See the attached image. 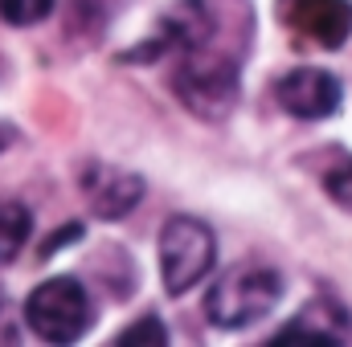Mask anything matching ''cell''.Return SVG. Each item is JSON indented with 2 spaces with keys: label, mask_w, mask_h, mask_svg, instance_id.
<instances>
[{
  "label": "cell",
  "mask_w": 352,
  "mask_h": 347,
  "mask_svg": "<svg viewBox=\"0 0 352 347\" xmlns=\"http://www.w3.org/2000/svg\"><path fill=\"white\" fill-rule=\"evenodd\" d=\"M283 294V278L270 270V265H258V261H238L230 265L213 290L205 294V315L213 327H226V331H238V327H250L266 319L274 311Z\"/></svg>",
  "instance_id": "obj_1"
},
{
  "label": "cell",
  "mask_w": 352,
  "mask_h": 347,
  "mask_svg": "<svg viewBox=\"0 0 352 347\" xmlns=\"http://www.w3.org/2000/svg\"><path fill=\"white\" fill-rule=\"evenodd\" d=\"M25 323L45 344H74L90 327V294L87 286L70 274L45 278L25 298Z\"/></svg>",
  "instance_id": "obj_2"
},
{
  "label": "cell",
  "mask_w": 352,
  "mask_h": 347,
  "mask_svg": "<svg viewBox=\"0 0 352 347\" xmlns=\"http://www.w3.org/2000/svg\"><path fill=\"white\" fill-rule=\"evenodd\" d=\"M217 258V241L213 229L197 217H168V225L160 229V278L168 294L192 290Z\"/></svg>",
  "instance_id": "obj_3"
},
{
  "label": "cell",
  "mask_w": 352,
  "mask_h": 347,
  "mask_svg": "<svg viewBox=\"0 0 352 347\" xmlns=\"http://www.w3.org/2000/svg\"><path fill=\"white\" fill-rule=\"evenodd\" d=\"M176 94L201 119H221L238 98V66L230 58H201V49H192L176 70Z\"/></svg>",
  "instance_id": "obj_4"
},
{
  "label": "cell",
  "mask_w": 352,
  "mask_h": 347,
  "mask_svg": "<svg viewBox=\"0 0 352 347\" xmlns=\"http://www.w3.org/2000/svg\"><path fill=\"white\" fill-rule=\"evenodd\" d=\"M278 16L291 33L307 37L320 49H340L352 33L349 0H278Z\"/></svg>",
  "instance_id": "obj_5"
},
{
  "label": "cell",
  "mask_w": 352,
  "mask_h": 347,
  "mask_svg": "<svg viewBox=\"0 0 352 347\" xmlns=\"http://www.w3.org/2000/svg\"><path fill=\"white\" fill-rule=\"evenodd\" d=\"M274 98L295 119H328L340 110V82L328 70L303 66V70H291L287 78H278Z\"/></svg>",
  "instance_id": "obj_6"
},
{
  "label": "cell",
  "mask_w": 352,
  "mask_h": 347,
  "mask_svg": "<svg viewBox=\"0 0 352 347\" xmlns=\"http://www.w3.org/2000/svg\"><path fill=\"white\" fill-rule=\"evenodd\" d=\"M209 33H213V21L205 12V0H176L160 21V37L152 45L135 49L131 58H152V53H168V49L192 53V49L209 45Z\"/></svg>",
  "instance_id": "obj_7"
},
{
  "label": "cell",
  "mask_w": 352,
  "mask_h": 347,
  "mask_svg": "<svg viewBox=\"0 0 352 347\" xmlns=\"http://www.w3.org/2000/svg\"><path fill=\"white\" fill-rule=\"evenodd\" d=\"M82 184H87V200H90V208H94V217H107V221L131 213L140 204V196H144V180L140 176L107 168V164L87 168Z\"/></svg>",
  "instance_id": "obj_8"
},
{
  "label": "cell",
  "mask_w": 352,
  "mask_h": 347,
  "mask_svg": "<svg viewBox=\"0 0 352 347\" xmlns=\"http://www.w3.org/2000/svg\"><path fill=\"white\" fill-rule=\"evenodd\" d=\"M349 315L336 307V302H328V298H320V302H311L299 319H291L287 323V331H278L270 344H344L349 339Z\"/></svg>",
  "instance_id": "obj_9"
},
{
  "label": "cell",
  "mask_w": 352,
  "mask_h": 347,
  "mask_svg": "<svg viewBox=\"0 0 352 347\" xmlns=\"http://www.w3.org/2000/svg\"><path fill=\"white\" fill-rule=\"evenodd\" d=\"M29 229H33L29 208H25V204H16V200H4V204H0V265H4V261H12L21 250H25Z\"/></svg>",
  "instance_id": "obj_10"
},
{
  "label": "cell",
  "mask_w": 352,
  "mask_h": 347,
  "mask_svg": "<svg viewBox=\"0 0 352 347\" xmlns=\"http://www.w3.org/2000/svg\"><path fill=\"white\" fill-rule=\"evenodd\" d=\"M54 12V0H0V16L8 25H37Z\"/></svg>",
  "instance_id": "obj_11"
},
{
  "label": "cell",
  "mask_w": 352,
  "mask_h": 347,
  "mask_svg": "<svg viewBox=\"0 0 352 347\" xmlns=\"http://www.w3.org/2000/svg\"><path fill=\"white\" fill-rule=\"evenodd\" d=\"M115 344H123V347H135V344H148V347H160V344H168V331H164V323L160 319H140L135 327H127Z\"/></svg>",
  "instance_id": "obj_12"
},
{
  "label": "cell",
  "mask_w": 352,
  "mask_h": 347,
  "mask_svg": "<svg viewBox=\"0 0 352 347\" xmlns=\"http://www.w3.org/2000/svg\"><path fill=\"white\" fill-rule=\"evenodd\" d=\"M324 188H328V196H332L340 208H352V160L332 164L328 176H324Z\"/></svg>",
  "instance_id": "obj_13"
}]
</instances>
